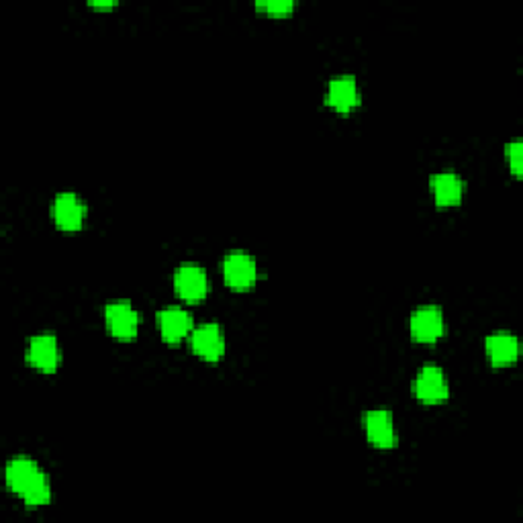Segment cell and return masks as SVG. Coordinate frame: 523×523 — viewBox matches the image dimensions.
Returning <instances> with one entry per match:
<instances>
[{
    "label": "cell",
    "instance_id": "9",
    "mask_svg": "<svg viewBox=\"0 0 523 523\" xmlns=\"http://www.w3.org/2000/svg\"><path fill=\"white\" fill-rule=\"evenodd\" d=\"M27 360L31 366H36L41 373L54 374L60 366V348H57L56 337L49 333L33 337L27 348Z\"/></svg>",
    "mask_w": 523,
    "mask_h": 523
},
{
    "label": "cell",
    "instance_id": "2",
    "mask_svg": "<svg viewBox=\"0 0 523 523\" xmlns=\"http://www.w3.org/2000/svg\"><path fill=\"white\" fill-rule=\"evenodd\" d=\"M413 395L421 403L437 405L444 403L450 395V385L446 381V374L437 366H424L413 381Z\"/></svg>",
    "mask_w": 523,
    "mask_h": 523
},
{
    "label": "cell",
    "instance_id": "10",
    "mask_svg": "<svg viewBox=\"0 0 523 523\" xmlns=\"http://www.w3.org/2000/svg\"><path fill=\"white\" fill-rule=\"evenodd\" d=\"M54 221L60 230L66 231H76L80 230L84 219H87V205L72 195V192H64V195H57L52 207Z\"/></svg>",
    "mask_w": 523,
    "mask_h": 523
},
{
    "label": "cell",
    "instance_id": "13",
    "mask_svg": "<svg viewBox=\"0 0 523 523\" xmlns=\"http://www.w3.org/2000/svg\"><path fill=\"white\" fill-rule=\"evenodd\" d=\"M487 356L491 360V364L497 368L513 364L519 356L518 337L505 332L487 337Z\"/></svg>",
    "mask_w": 523,
    "mask_h": 523
},
{
    "label": "cell",
    "instance_id": "17",
    "mask_svg": "<svg viewBox=\"0 0 523 523\" xmlns=\"http://www.w3.org/2000/svg\"><path fill=\"white\" fill-rule=\"evenodd\" d=\"M90 6H95V8H113L115 3H90Z\"/></svg>",
    "mask_w": 523,
    "mask_h": 523
},
{
    "label": "cell",
    "instance_id": "15",
    "mask_svg": "<svg viewBox=\"0 0 523 523\" xmlns=\"http://www.w3.org/2000/svg\"><path fill=\"white\" fill-rule=\"evenodd\" d=\"M258 11H264L268 15H274V16H282V15H289L294 11V3L291 0H270V3H258Z\"/></svg>",
    "mask_w": 523,
    "mask_h": 523
},
{
    "label": "cell",
    "instance_id": "3",
    "mask_svg": "<svg viewBox=\"0 0 523 523\" xmlns=\"http://www.w3.org/2000/svg\"><path fill=\"white\" fill-rule=\"evenodd\" d=\"M411 337L419 344H434L440 340L446 332L444 315L437 307H419L409 319Z\"/></svg>",
    "mask_w": 523,
    "mask_h": 523
},
{
    "label": "cell",
    "instance_id": "11",
    "mask_svg": "<svg viewBox=\"0 0 523 523\" xmlns=\"http://www.w3.org/2000/svg\"><path fill=\"white\" fill-rule=\"evenodd\" d=\"M327 105L335 108L337 113H350L352 108L360 105V92L358 82L354 76H337L327 87Z\"/></svg>",
    "mask_w": 523,
    "mask_h": 523
},
{
    "label": "cell",
    "instance_id": "12",
    "mask_svg": "<svg viewBox=\"0 0 523 523\" xmlns=\"http://www.w3.org/2000/svg\"><path fill=\"white\" fill-rule=\"evenodd\" d=\"M158 327L168 344H179L192 333V317L180 307H168L158 313Z\"/></svg>",
    "mask_w": 523,
    "mask_h": 523
},
{
    "label": "cell",
    "instance_id": "14",
    "mask_svg": "<svg viewBox=\"0 0 523 523\" xmlns=\"http://www.w3.org/2000/svg\"><path fill=\"white\" fill-rule=\"evenodd\" d=\"M429 187H432L436 202L440 207L458 205L464 195V184L460 180V176L454 172L434 174L432 180H429Z\"/></svg>",
    "mask_w": 523,
    "mask_h": 523
},
{
    "label": "cell",
    "instance_id": "16",
    "mask_svg": "<svg viewBox=\"0 0 523 523\" xmlns=\"http://www.w3.org/2000/svg\"><path fill=\"white\" fill-rule=\"evenodd\" d=\"M508 162L511 172L516 176H521L523 170V148H521V141H513L508 146Z\"/></svg>",
    "mask_w": 523,
    "mask_h": 523
},
{
    "label": "cell",
    "instance_id": "5",
    "mask_svg": "<svg viewBox=\"0 0 523 523\" xmlns=\"http://www.w3.org/2000/svg\"><path fill=\"white\" fill-rule=\"evenodd\" d=\"M364 429L368 442L381 450H391L399 444V436L393 424V417L389 411L385 409H373L364 415Z\"/></svg>",
    "mask_w": 523,
    "mask_h": 523
},
{
    "label": "cell",
    "instance_id": "8",
    "mask_svg": "<svg viewBox=\"0 0 523 523\" xmlns=\"http://www.w3.org/2000/svg\"><path fill=\"white\" fill-rule=\"evenodd\" d=\"M190 348L202 360L217 362L225 354V335L217 323L197 327L190 335Z\"/></svg>",
    "mask_w": 523,
    "mask_h": 523
},
{
    "label": "cell",
    "instance_id": "4",
    "mask_svg": "<svg viewBox=\"0 0 523 523\" xmlns=\"http://www.w3.org/2000/svg\"><path fill=\"white\" fill-rule=\"evenodd\" d=\"M223 276L225 282L231 286L233 291H250L256 284L258 268L251 256L243 254V251H233L223 262Z\"/></svg>",
    "mask_w": 523,
    "mask_h": 523
},
{
    "label": "cell",
    "instance_id": "7",
    "mask_svg": "<svg viewBox=\"0 0 523 523\" xmlns=\"http://www.w3.org/2000/svg\"><path fill=\"white\" fill-rule=\"evenodd\" d=\"M174 291L180 299L189 303H199L207 297L209 282L207 274L200 266H180L174 272Z\"/></svg>",
    "mask_w": 523,
    "mask_h": 523
},
{
    "label": "cell",
    "instance_id": "6",
    "mask_svg": "<svg viewBox=\"0 0 523 523\" xmlns=\"http://www.w3.org/2000/svg\"><path fill=\"white\" fill-rule=\"evenodd\" d=\"M105 323L117 340H133L139 332V315L129 303H111V305H107Z\"/></svg>",
    "mask_w": 523,
    "mask_h": 523
},
{
    "label": "cell",
    "instance_id": "1",
    "mask_svg": "<svg viewBox=\"0 0 523 523\" xmlns=\"http://www.w3.org/2000/svg\"><path fill=\"white\" fill-rule=\"evenodd\" d=\"M6 485L21 497L27 508H41L52 501V487L36 462L29 458H15L6 464Z\"/></svg>",
    "mask_w": 523,
    "mask_h": 523
}]
</instances>
